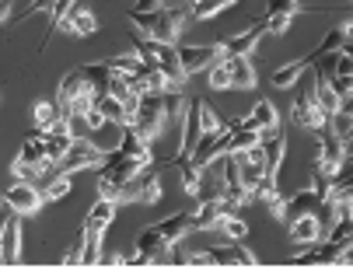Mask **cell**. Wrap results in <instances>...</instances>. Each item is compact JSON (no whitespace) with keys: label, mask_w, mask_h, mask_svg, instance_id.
<instances>
[{"label":"cell","mask_w":353,"mask_h":269,"mask_svg":"<svg viewBox=\"0 0 353 269\" xmlns=\"http://www.w3.org/2000/svg\"><path fill=\"white\" fill-rule=\"evenodd\" d=\"M339 112H350V116H353V94H343V101H339Z\"/></svg>","instance_id":"52"},{"label":"cell","mask_w":353,"mask_h":269,"mask_svg":"<svg viewBox=\"0 0 353 269\" xmlns=\"http://www.w3.org/2000/svg\"><path fill=\"white\" fill-rule=\"evenodd\" d=\"M319 235H322V221L312 210H301L290 221V241L294 245H312V241H319Z\"/></svg>","instance_id":"12"},{"label":"cell","mask_w":353,"mask_h":269,"mask_svg":"<svg viewBox=\"0 0 353 269\" xmlns=\"http://www.w3.org/2000/svg\"><path fill=\"white\" fill-rule=\"evenodd\" d=\"M336 28L343 32V39H346V42H353V18H343V21H339Z\"/></svg>","instance_id":"51"},{"label":"cell","mask_w":353,"mask_h":269,"mask_svg":"<svg viewBox=\"0 0 353 269\" xmlns=\"http://www.w3.org/2000/svg\"><path fill=\"white\" fill-rule=\"evenodd\" d=\"M266 210L273 213V217H283V213H287V199H283V196L276 192V196H273V199L266 203Z\"/></svg>","instance_id":"49"},{"label":"cell","mask_w":353,"mask_h":269,"mask_svg":"<svg viewBox=\"0 0 353 269\" xmlns=\"http://www.w3.org/2000/svg\"><path fill=\"white\" fill-rule=\"evenodd\" d=\"M319 133V154H315V168L319 172H325L329 179L339 172V165H343V157H346V143L332 133V126L325 123V126H319L315 130Z\"/></svg>","instance_id":"4"},{"label":"cell","mask_w":353,"mask_h":269,"mask_svg":"<svg viewBox=\"0 0 353 269\" xmlns=\"http://www.w3.org/2000/svg\"><path fill=\"white\" fill-rule=\"evenodd\" d=\"M266 35V21L259 18L252 28H245L241 35H234V39H228L224 42V57H252V49L259 46V39Z\"/></svg>","instance_id":"13"},{"label":"cell","mask_w":353,"mask_h":269,"mask_svg":"<svg viewBox=\"0 0 353 269\" xmlns=\"http://www.w3.org/2000/svg\"><path fill=\"white\" fill-rule=\"evenodd\" d=\"M343 42H346V39H343V32H339V28L325 32V39H322V42H319L312 52H308V57H305V63H315V60H322V57H325V52H336V49H343Z\"/></svg>","instance_id":"29"},{"label":"cell","mask_w":353,"mask_h":269,"mask_svg":"<svg viewBox=\"0 0 353 269\" xmlns=\"http://www.w3.org/2000/svg\"><path fill=\"white\" fill-rule=\"evenodd\" d=\"M67 192H70V179H67V175H60V179H53V182L46 186V192H42V196H46V203H53V199H63Z\"/></svg>","instance_id":"42"},{"label":"cell","mask_w":353,"mask_h":269,"mask_svg":"<svg viewBox=\"0 0 353 269\" xmlns=\"http://www.w3.org/2000/svg\"><path fill=\"white\" fill-rule=\"evenodd\" d=\"M161 235H165V241L168 245H175L179 238H185L189 231H192V210H182V213H172V217H165L161 224H154Z\"/></svg>","instance_id":"19"},{"label":"cell","mask_w":353,"mask_h":269,"mask_svg":"<svg viewBox=\"0 0 353 269\" xmlns=\"http://www.w3.org/2000/svg\"><path fill=\"white\" fill-rule=\"evenodd\" d=\"M150 49H154V63L165 70V77H168L175 88H182V84L189 81V70H185L182 60H179V46H175V42H161V39H150Z\"/></svg>","instance_id":"8"},{"label":"cell","mask_w":353,"mask_h":269,"mask_svg":"<svg viewBox=\"0 0 353 269\" xmlns=\"http://www.w3.org/2000/svg\"><path fill=\"white\" fill-rule=\"evenodd\" d=\"M11 175H14V179H21V182H32V179H35V175H42V172H39L35 165H25V161H18V157H14V161H11Z\"/></svg>","instance_id":"46"},{"label":"cell","mask_w":353,"mask_h":269,"mask_svg":"<svg viewBox=\"0 0 353 269\" xmlns=\"http://www.w3.org/2000/svg\"><path fill=\"white\" fill-rule=\"evenodd\" d=\"M84 123H88V130H102V126H105L109 119H105L102 112H98V109H91V112L84 116Z\"/></svg>","instance_id":"50"},{"label":"cell","mask_w":353,"mask_h":269,"mask_svg":"<svg viewBox=\"0 0 353 269\" xmlns=\"http://www.w3.org/2000/svg\"><path fill=\"white\" fill-rule=\"evenodd\" d=\"M116 203L119 199H109V196H98L94 206L88 210V217H84V228H94V231H105L112 221H116Z\"/></svg>","instance_id":"18"},{"label":"cell","mask_w":353,"mask_h":269,"mask_svg":"<svg viewBox=\"0 0 353 269\" xmlns=\"http://www.w3.org/2000/svg\"><path fill=\"white\" fill-rule=\"evenodd\" d=\"M224 130V119L207 105V98H199V133H221Z\"/></svg>","instance_id":"31"},{"label":"cell","mask_w":353,"mask_h":269,"mask_svg":"<svg viewBox=\"0 0 353 269\" xmlns=\"http://www.w3.org/2000/svg\"><path fill=\"white\" fill-rule=\"evenodd\" d=\"M119 203H140V206H158L161 203V182H158L154 172H150V165L140 168L130 182H123Z\"/></svg>","instance_id":"2"},{"label":"cell","mask_w":353,"mask_h":269,"mask_svg":"<svg viewBox=\"0 0 353 269\" xmlns=\"http://www.w3.org/2000/svg\"><path fill=\"white\" fill-rule=\"evenodd\" d=\"M329 88L343 98V94H353V74H325Z\"/></svg>","instance_id":"43"},{"label":"cell","mask_w":353,"mask_h":269,"mask_svg":"<svg viewBox=\"0 0 353 269\" xmlns=\"http://www.w3.org/2000/svg\"><path fill=\"white\" fill-rule=\"evenodd\" d=\"M105 161V147H94L91 140L84 137H74L70 150L60 157V175H74V172H84V168H94V165H102Z\"/></svg>","instance_id":"3"},{"label":"cell","mask_w":353,"mask_h":269,"mask_svg":"<svg viewBox=\"0 0 353 269\" xmlns=\"http://www.w3.org/2000/svg\"><path fill=\"white\" fill-rule=\"evenodd\" d=\"M32 116H35V130H49V126H53V119L60 116L57 112V101H35V109H32Z\"/></svg>","instance_id":"33"},{"label":"cell","mask_w":353,"mask_h":269,"mask_svg":"<svg viewBox=\"0 0 353 269\" xmlns=\"http://www.w3.org/2000/svg\"><path fill=\"white\" fill-rule=\"evenodd\" d=\"M84 70V81H88V88L94 91V94H102V91H109V81H112V70L98 60V63H84L81 67Z\"/></svg>","instance_id":"26"},{"label":"cell","mask_w":353,"mask_h":269,"mask_svg":"<svg viewBox=\"0 0 353 269\" xmlns=\"http://www.w3.org/2000/svg\"><path fill=\"white\" fill-rule=\"evenodd\" d=\"M312 98H315V105H319V112H322L325 119H332V116L339 112V101H343V98H339V94H336V91L329 88V81H325L322 74L315 77V88H312Z\"/></svg>","instance_id":"20"},{"label":"cell","mask_w":353,"mask_h":269,"mask_svg":"<svg viewBox=\"0 0 353 269\" xmlns=\"http://www.w3.org/2000/svg\"><path fill=\"white\" fill-rule=\"evenodd\" d=\"M259 143L266 147V172H273V175H276V168L283 165V154H287L283 133H280V130H270V133H263V140H259Z\"/></svg>","instance_id":"22"},{"label":"cell","mask_w":353,"mask_h":269,"mask_svg":"<svg viewBox=\"0 0 353 269\" xmlns=\"http://www.w3.org/2000/svg\"><path fill=\"white\" fill-rule=\"evenodd\" d=\"M168 123V105H165V94H140V109L133 116V126L140 130V137L150 143L158 140L161 130Z\"/></svg>","instance_id":"1"},{"label":"cell","mask_w":353,"mask_h":269,"mask_svg":"<svg viewBox=\"0 0 353 269\" xmlns=\"http://www.w3.org/2000/svg\"><path fill=\"white\" fill-rule=\"evenodd\" d=\"M297 14V11H305V8H301V0H270V4H266V11L263 14Z\"/></svg>","instance_id":"45"},{"label":"cell","mask_w":353,"mask_h":269,"mask_svg":"<svg viewBox=\"0 0 353 269\" xmlns=\"http://www.w3.org/2000/svg\"><path fill=\"white\" fill-rule=\"evenodd\" d=\"M245 126L252 130H259V133H270V130H280V112H276V105L273 101H256L252 105V112L245 116Z\"/></svg>","instance_id":"15"},{"label":"cell","mask_w":353,"mask_h":269,"mask_svg":"<svg viewBox=\"0 0 353 269\" xmlns=\"http://www.w3.org/2000/svg\"><path fill=\"white\" fill-rule=\"evenodd\" d=\"M263 21H266V35H283V32H290V21H294V14H263Z\"/></svg>","instance_id":"40"},{"label":"cell","mask_w":353,"mask_h":269,"mask_svg":"<svg viewBox=\"0 0 353 269\" xmlns=\"http://www.w3.org/2000/svg\"><path fill=\"white\" fill-rule=\"evenodd\" d=\"M74 137H57V133H46V157L53 161V165H60V157L70 150Z\"/></svg>","instance_id":"32"},{"label":"cell","mask_w":353,"mask_h":269,"mask_svg":"<svg viewBox=\"0 0 353 269\" xmlns=\"http://www.w3.org/2000/svg\"><path fill=\"white\" fill-rule=\"evenodd\" d=\"M217 231H221L228 241H245V235H248V224H245L241 217H224V221L217 224Z\"/></svg>","instance_id":"35"},{"label":"cell","mask_w":353,"mask_h":269,"mask_svg":"<svg viewBox=\"0 0 353 269\" xmlns=\"http://www.w3.org/2000/svg\"><path fill=\"white\" fill-rule=\"evenodd\" d=\"M70 109H74V119H84V116L94 109V91H84V94H77V98L70 101Z\"/></svg>","instance_id":"44"},{"label":"cell","mask_w":353,"mask_h":269,"mask_svg":"<svg viewBox=\"0 0 353 269\" xmlns=\"http://www.w3.org/2000/svg\"><path fill=\"white\" fill-rule=\"evenodd\" d=\"M98 262H102V266H123L126 259L123 255H105V259H98Z\"/></svg>","instance_id":"53"},{"label":"cell","mask_w":353,"mask_h":269,"mask_svg":"<svg viewBox=\"0 0 353 269\" xmlns=\"http://www.w3.org/2000/svg\"><path fill=\"white\" fill-rule=\"evenodd\" d=\"M305 67H308L305 60H290V63L276 67V70H273V84H276V88H294L297 77L305 74Z\"/></svg>","instance_id":"28"},{"label":"cell","mask_w":353,"mask_h":269,"mask_svg":"<svg viewBox=\"0 0 353 269\" xmlns=\"http://www.w3.org/2000/svg\"><path fill=\"white\" fill-rule=\"evenodd\" d=\"M42 203H46V196H42L32 182H21V179H14V182L8 186V192H4V206L14 210V213H21V217H28V213H39Z\"/></svg>","instance_id":"7"},{"label":"cell","mask_w":353,"mask_h":269,"mask_svg":"<svg viewBox=\"0 0 353 269\" xmlns=\"http://www.w3.org/2000/svg\"><path fill=\"white\" fill-rule=\"evenodd\" d=\"M42 157H46V133L42 130H35V133H28L25 140H21V150H18V161H25V165H42ZM42 172V168H39Z\"/></svg>","instance_id":"21"},{"label":"cell","mask_w":353,"mask_h":269,"mask_svg":"<svg viewBox=\"0 0 353 269\" xmlns=\"http://www.w3.org/2000/svg\"><path fill=\"white\" fill-rule=\"evenodd\" d=\"M290 119H294L297 126H305V130H319V126H325V123H329V119L319 112V105H315L312 91L294 94V101H290Z\"/></svg>","instance_id":"10"},{"label":"cell","mask_w":353,"mask_h":269,"mask_svg":"<svg viewBox=\"0 0 353 269\" xmlns=\"http://www.w3.org/2000/svg\"><path fill=\"white\" fill-rule=\"evenodd\" d=\"M234 210H238V203L228 199V196L196 203V210H192V231H217V224L224 217H234Z\"/></svg>","instance_id":"5"},{"label":"cell","mask_w":353,"mask_h":269,"mask_svg":"<svg viewBox=\"0 0 353 269\" xmlns=\"http://www.w3.org/2000/svg\"><path fill=\"white\" fill-rule=\"evenodd\" d=\"M168 248V241H165V235L150 224V228H143L140 235H137V252H143V255H150V262H154V255L158 252H165Z\"/></svg>","instance_id":"25"},{"label":"cell","mask_w":353,"mask_h":269,"mask_svg":"<svg viewBox=\"0 0 353 269\" xmlns=\"http://www.w3.org/2000/svg\"><path fill=\"white\" fill-rule=\"evenodd\" d=\"M228 74H231V91H252L256 88V67H252L248 57H224Z\"/></svg>","instance_id":"14"},{"label":"cell","mask_w":353,"mask_h":269,"mask_svg":"<svg viewBox=\"0 0 353 269\" xmlns=\"http://www.w3.org/2000/svg\"><path fill=\"white\" fill-rule=\"evenodd\" d=\"M109 70H119V74H137L140 67H143V60L137 57V52H130V57H109V60H102Z\"/></svg>","instance_id":"37"},{"label":"cell","mask_w":353,"mask_h":269,"mask_svg":"<svg viewBox=\"0 0 353 269\" xmlns=\"http://www.w3.org/2000/svg\"><path fill=\"white\" fill-rule=\"evenodd\" d=\"M263 140V133L259 130H252V126H238V130H231V143H228V150H248L252 143H259Z\"/></svg>","instance_id":"30"},{"label":"cell","mask_w":353,"mask_h":269,"mask_svg":"<svg viewBox=\"0 0 353 269\" xmlns=\"http://www.w3.org/2000/svg\"><path fill=\"white\" fill-rule=\"evenodd\" d=\"M21 259V213H8L4 224H0V262L14 266Z\"/></svg>","instance_id":"9"},{"label":"cell","mask_w":353,"mask_h":269,"mask_svg":"<svg viewBox=\"0 0 353 269\" xmlns=\"http://www.w3.org/2000/svg\"><path fill=\"white\" fill-rule=\"evenodd\" d=\"M276 196V175L273 172H266L263 179H259V186L252 189V199H259V203H270Z\"/></svg>","instance_id":"38"},{"label":"cell","mask_w":353,"mask_h":269,"mask_svg":"<svg viewBox=\"0 0 353 269\" xmlns=\"http://www.w3.org/2000/svg\"><path fill=\"white\" fill-rule=\"evenodd\" d=\"M238 0H192V11L189 18L192 21H207V18H217L224 8H234Z\"/></svg>","instance_id":"27"},{"label":"cell","mask_w":353,"mask_h":269,"mask_svg":"<svg viewBox=\"0 0 353 269\" xmlns=\"http://www.w3.org/2000/svg\"><path fill=\"white\" fill-rule=\"evenodd\" d=\"M94 109L102 112L109 123H116V126H123V123H126V116H123V98H116L112 91L94 94Z\"/></svg>","instance_id":"24"},{"label":"cell","mask_w":353,"mask_h":269,"mask_svg":"<svg viewBox=\"0 0 353 269\" xmlns=\"http://www.w3.org/2000/svg\"><path fill=\"white\" fill-rule=\"evenodd\" d=\"M329 241H336V245H350V241H353V221H332V228H329Z\"/></svg>","instance_id":"41"},{"label":"cell","mask_w":353,"mask_h":269,"mask_svg":"<svg viewBox=\"0 0 353 269\" xmlns=\"http://www.w3.org/2000/svg\"><path fill=\"white\" fill-rule=\"evenodd\" d=\"M175 46H179V60L189 74L210 70L214 63L224 60V42H210V46H182V42H175Z\"/></svg>","instance_id":"6"},{"label":"cell","mask_w":353,"mask_h":269,"mask_svg":"<svg viewBox=\"0 0 353 269\" xmlns=\"http://www.w3.org/2000/svg\"><path fill=\"white\" fill-rule=\"evenodd\" d=\"M102 259V231L81 228V266H94Z\"/></svg>","instance_id":"23"},{"label":"cell","mask_w":353,"mask_h":269,"mask_svg":"<svg viewBox=\"0 0 353 269\" xmlns=\"http://www.w3.org/2000/svg\"><path fill=\"white\" fill-rule=\"evenodd\" d=\"M207 84H210V91H231V74H228V63L224 60L207 70Z\"/></svg>","instance_id":"34"},{"label":"cell","mask_w":353,"mask_h":269,"mask_svg":"<svg viewBox=\"0 0 353 269\" xmlns=\"http://www.w3.org/2000/svg\"><path fill=\"white\" fill-rule=\"evenodd\" d=\"M185 266H214V259H210V252H189Z\"/></svg>","instance_id":"48"},{"label":"cell","mask_w":353,"mask_h":269,"mask_svg":"<svg viewBox=\"0 0 353 269\" xmlns=\"http://www.w3.org/2000/svg\"><path fill=\"white\" fill-rule=\"evenodd\" d=\"M77 4V0H53V8H49V18H53V28H49V35H57L60 32V25H63V18L70 14V8Z\"/></svg>","instance_id":"39"},{"label":"cell","mask_w":353,"mask_h":269,"mask_svg":"<svg viewBox=\"0 0 353 269\" xmlns=\"http://www.w3.org/2000/svg\"><path fill=\"white\" fill-rule=\"evenodd\" d=\"M207 252H210L214 266H256V262H259L241 241H224V245H214V248H207Z\"/></svg>","instance_id":"11"},{"label":"cell","mask_w":353,"mask_h":269,"mask_svg":"<svg viewBox=\"0 0 353 269\" xmlns=\"http://www.w3.org/2000/svg\"><path fill=\"white\" fill-rule=\"evenodd\" d=\"M60 28H67L70 35H77V39H84V35H94L98 32V18L88 11V8H81V4H74L70 8V14L63 18V25Z\"/></svg>","instance_id":"17"},{"label":"cell","mask_w":353,"mask_h":269,"mask_svg":"<svg viewBox=\"0 0 353 269\" xmlns=\"http://www.w3.org/2000/svg\"><path fill=\"white\" fill-rule=\"evenodd\" d=\"M123 137H119V154H130V157H140L143 165H150V143L140 137V130L133 123H123L119 126Z\"/></svg>","instance_id":"16"},{"label":"cell","mask_w":353,"mask_h":269,"mask_svg":"<svg viewBox=\"0 0 353 269\" xmlns=\"http://www.w3.org/2000/svg\"><path fill=\"white\" fill-rule=\"evenodd\" d=\"M11 8H14V4H11V0H0V21H4V18L11 14Z\"/></svg>","instance_id":"54"},{"label":"cell","mask_w":353,"mask_h":269,"mask_svg":"<svg viewBox=\"0 0 353 269\" xmlns=\"http://www.w3.org/2000/svg\"><path fill=\"white\" fill-rule=\"evenodd\" d=\"M0 206H4V196H0Z\"/></svg>","instance_id":"55"},{"label":"cell","mask_w":353,"mask_h":269,"mask_svg":"<svg viewBox=\"0 0 353 269\" xmlns=\"http://www.w3.org/2000/svg\"><path fill=\"white\" fill-rule=\"evenodd\" d=\"M329 126H332V133H336L346 147L353 143V116H350V112H336V116L329 119Z\"/></svg>","instance_id":"36"},{"label":"cell","mask_w":353,"mask_h":269,"mask_svg":"<svg viewBox=\"0 0 353 269\" xmlns=\"http://www.w3.org/2000/svg\"><path fill=\"white\" fill-rule=\"evenodd\" d=\"M49 8H53V0H28V8H25L21 14H14L11 21L18 25V21H25V18H32V14H39V11H49Z\"/></svg>","instance_id":"47"}]
</instances>
